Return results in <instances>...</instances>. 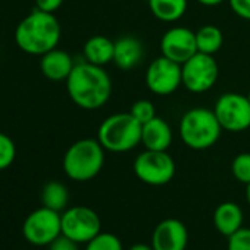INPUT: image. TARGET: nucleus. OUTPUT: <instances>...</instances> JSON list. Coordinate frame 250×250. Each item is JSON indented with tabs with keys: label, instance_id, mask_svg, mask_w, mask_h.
I'll list each match as a JSON object with an SVG mask.
<instances>
[{
	"label": "nucleus",
	"instance_id": "obj_22",
	"mask_svg": "<svg viewBox=\"0 0 250 250\" xmlns=\"http://www.w3.org/2000/svg\"><path fill=\"white\" fill-rule=\"evenodd\" d=\"M84 250H124L121 238L107 231H100L88 243H85Z\"/></svg>",
	"mask_w": 250,
	"mask_h": 250
},
{
	"label": "nucleus",
	"instance_id": "obj_10",
	"mask_svg": "<svg viewBox=\"0 0 250 250\" xmlns=\"http://www.w3.org/2000/svg\"><path fill=\"white\" fill-rule=\"evenodd\" d=\"M102 231V221L88 206H72L62 212V234L78 244L88 243Z\"/></svg>",
	"mask_w": 250,
	"mask_h": 250
},
{
	"label": "nucleus",
	"instance_id": "obj_6",
	"mask_svg": "<svg viewBox=\"0 0 250 250\" xmlns=\"http://www.w3.org/2000/svg\"><path fill=\"white\" fill-rule=\"evenodd\" d=\"M133 169L142 183L161 187L172 181L177 172V165L168 152L145 149V152L134 159Z\"/></svg>",
	"mask_w": 250,
	"mask_h": 250
},
{
	"label": "nucleus",
	"instance_id": "obj_18",
	"mask_svg": "<svg viewBox=\"0 0 250 250\" xmlns=\"http://www.w3.org/2000/svg\"><path fill=\"white\" fill-rule=\"evenodd\" d=\"M83 53H84V59L88 63L104 66L113 62L115 42H112L104 36H93L85 42Z\"/></svg>",
	"mask_w": 250,
	"mask_h": 250
},
{
	"label": "nucleus",
	"instance_id": "obj_12",
	"mask_svg": "<svg viewBox=\"0 0 250 250\" xmlns=\"http://www.w3.org/2000/svg\"><path fill=\"white\" fill-rule=\"evenodd\" d=\"M162 56L183 65L197 53L196 33L186 27H172L167 30L161 39Z\"/></svg>",
	"mask_w": 250,
	"mask_h": 250
},
{
	"label": "nucleus",
	"instance_id": "obj_20",
	"mask_svg": "<svg viewBox=\"0 0 250 250\" xmlns=\"http://www.w3.org/2000/svg\"><path fill=\"white\" fill-rule=\"evenodd\" d=\"M196 43H197V52L213 56L221 50L224 44V34L221 28H218L216 25L208 24L196 31Z\"/></svg>",
	"mask_w": 250,
	"mask_h": 250
},
{
	"label": "nucleus",
	"instance_id": "obj_4",
	"mask_svg": "<svg viewBox=\"0 0 250 250\" xmlns=\"http://www.w3.org/2000/svg\"><path fill=\"white\" fill-rule=\"evenodd\" d=\"M142 128L130 112L113 113L99 125L97 140L106 152L125 153L142 145Z\"/></svg>",
	"mask_w": 250,
	"mask_h": 250
},
{
	"label": "nucleus",
	"instance_id": "obj_9",
	"mask_svg": "<svg viewBox=\"0 0 250 250\" xmlns=\"http://www.w3.org/2000/svg\"><path fill=\"white\" fill-rule=\"evenodd\" d=\"M219 68L212 55L197 52L181 65V83L194 94L209 91L218 80Z\"/></svg>",
	"mask_w": 250,
	"mask_h": 250
},
{
	"label": "nucleus",
	"instance_id": "obj_8",
	"mask_svg": "<svg viewBox=\"0 0 250 250\" xmlns=\"http://www.w3.org/2000/svg\"><path fill=\"white\" fill-rule=\"evenodd\" d=\"M22 235L33 246H49L62 235V213L46 206L33 210L22 224Z\"/></svg>",
	"mask_w": 250,
	"mask_h": 250
},
{
	"label": "nucleus",
	"instance_id": "obj_29",
	"mask_svg": "<svg viewBox=\"0 0 250 250\" xmlns=\"http://www.w3.org/2000/svg\"><path fill=\"white\" fill-rule=\"evenodd\" d=\"M63 3V0H36V9L55 14Z\"/></svg>",
	"mask_w": 250,
	"mask_h": 250
},
{
	"label": "nucleus",
	"instance_id": "obj_2",
	"mask_svg": "<svg viewBox=\"0 0 250 250\" xmlns=\"http://www.w3.org/2000/svg\"><path fill=\"white\" fill-rule=\"evenodd\" d=\"M61 34L62 30L58 18L53 14L36 9L18 24L15 43L28 55L43 56L58 47Z\"/></svg>",
	"mask_w": 250,
	"mask_h": 250
},
{
	"label": "nucleus",
	"instance_id": "obj_5",
	"mask_svg": "<svg viewBox=\"0 0 250 250\" xmlns=\"http://www.w3.org/2000/svg\"><path fill=\"white\" fill-rule=\"evenodd\" d=\"M104 152L97 139H81L72 143L62 161L66 177L78 183L96 178L103 169Z\"/></svg>",
	"mask_w": 250,
	"mask_h": 250
},
{
	"label": "nucleus",
	"instance_id": "obj_15",
	"mask_svg": "<svg viewBox=\"0 0 250 250\" xmlns=\"http://www.w3.org/2000/svg\"><path fill=\"white\" fill-rule=\"evenodd\" d=\"M145 58V47L137 37L124 36L115 42L113 63L122 71L134 69Z\"/></svg>",
	"mask_w": 250,
	"mask_h": 250
},
{
	"label": "nucleus",
	"instance_id": "obj_32",
	"mask_svg": "<svg viewBox=\"0 0 250 250\" xmlns=\"http://www.w3.org/2000/svg\"><path fill=\"white\" fill-rule=\"evenodd\" d=\"M246 200H247V203L250 206V183L246 186Z\"/></svg>",
	"mask_w": 250,
	"mask_h": 250
},
{
	"label": "nucleus",
	"instance_id": "obj_1",
	"mask_svg": "<svg viewBox=\"0 0 250 250\" xmlns=\"http://www.w3.org/2000/svg\"><path fill=\"white\" fill-rule=\"evenodd\" d=\"M66 90L71 100L78 107L96 110L109 102L112 94V81L103 66L84 61L75 63L66 78Z\"/></svg>",
	"mask_w": 250,
	"mask_h": 250
},
{
	"label": "nucleus",
	"instance_id": "obj_16",
	"mask_svg": "<svg viewBox=\"0 0 250 250\" xmlns=\"http://www.w3.org/2000/svg\"><path fill=\"white\" fill-rule=\"evenodd\" d=\"M75 63L69 53L61 49H53L42 56L40 69L47 80L52 81H66Z\"/></svg>",
	"mask_w": 250,
	"mask_h": 250
},
{
	"label": "nucleus",
	"instance_id": "obj_23",
	"mask_svg": "<svg viewBox=\"0 0 250 250\" xmlns=\"http://www.w3.org/2000/svg\"><path fill=\"white\" fill-rule=\"evenodd\" d=\"M231 174L237 181L246 186L250 183V153H240L232 159Z\"/></svg>",
	"mask_w": 250,
	"mask_h": 250
},
{
	"label": "nucleus",
	"instance_id": "obj_28",
	"mask_svg": "<svg viewBox=\"0 0 250 250\" xmlns=\"http://www.w3.org/2000/svg\"><path fill=\"white\" fill-rule=\"evenodd\" d=\"M49 250H80V244L62 234L49 244Z\"/></svg>",
	"mask_w": 250,
	"mask_h": 250
},
{
	"label": "nucleus",
	"instance_id": "obj_14",
	"mask_svg": "<svg viewBox=\"0 0 250 250\" xmlns=\"http://www.w3.org/2000/svg\"><path fill=\"white\" fill-rule=\"evenodd\" d=\"M174 140L171 125L161 116H155L142 128V145L147 150L168 152Z\"/></svg>",
	"mask_w": 250,
	"mask_h": 250
},
{
	"label": "nucleus",
	"instance_id": "obj_26",
	"mask_svg": "<svg viewBox=\"0 0 250 250\" xmlns=\"http://www.w3.org/2000/svg\"><path fill=\"white\" fill-rule=\"evenodd\" d=\"M227 250H250V228H240L228 237Z\"/></svg>",
	"mask_w": 250,
	"mask_h": 250
},
{
	"label": "nucleus",
	"instance_id": "obj_11",
	"mask_svg": "<svg viewBox=\"0 0 250 250\" xmlns=\"http://www.w3.org/2000/svg\"><path fill=\"white\" fill-rule=\"evenodd\" d=\"M146 85L156 96H169L178 90L181 83V65L159 56L146 69Z\"/></svg>",
	"mask_w": 250,
	"mask_h": 250
},
{
	"label": "nucleus",
	"instance_id": "obj_13",
	"mask_svg": "<svg viewBox=\"0 0 250 250\" xmlns=\"http://www.w3.org/2000/svg\"><path fill=\"white\" fill-rule=\"evenodd\" d=\"M150 244L155 250H186L188 229L180 219L167 218L155 227Z\"/></svg>",
	"mask_w": 250,
	"mask_h": 250
},
{
	"label": "nucleus",
	"instance_id": "obj_21",
	"mask_svg": "<svg viewBox=\"0 0 250 250\" xmlns=\"http://www.w3.org/2000/svg\"><path fill=\"white\" fill-rule=\"evenodd\" d=\"M43 206L56 212H63L69 202V191L61 181H49L42 191Z\"/></svg>",
	"mask_w": 250,
	"mask_h": 250
},
{
	"label": "nucleus",
	"instance_id": "obj_30",
	"mask_svg": "<svg viewBox=\"0 0 250 250\" xmlns=\"http://www.w3.org/2000/svg\"><path fill=\"white\" fill-rule=\"evenodd\" d=\"M196 2H199L202 6H208V8H215V6H219L222 5L225 0H196Z\"/></svg>",
	"mask_w": 250,
	"mask_h": 250
},
{
	"label": "nucleus",
	"instance_id": "obj_27",
	"mask_svg": "<svg viewBox=\"0 0 250 250\" xmlns=\"http://www.w3.org/2000/svg\"><path fill=\"white\" fill-rule=\"evenodd\" d=\"M227 2L238 18L250 21V0H227Z\"/></svg>",
	"mask_w": 250,
	"mask_h": 250
},
{
	"label": "nucleus",
	"instance_id": "obj_24",
	"mask_svg": "<svg viewBox=\"0 0 250 250\" xmlns=\"http://www.w3.org/2000/svg\"><path fill=\"white\" fill-rule=\"evenodd\" d=\"M17 158V147L14 140L0 133V171L8 169Z\"/></svg>",
	"mask_w": 250,
	"mask_h": 250
},
{
	"label": "nucleus",
	"instance_id": "obj_7",
	"mask_svg": "<svg viewBox=\"0 0 250 250\" xmlns=\"http://www.w3.org/2000/svg\"><path fill=\"white\" fill-rule=\"evenodd\" d=\"M213 112L222 130L228 133H243L250 128V100L247 94L234 91L221 94L215 102Z\"/></svg>",
	"mask_w": 250,
	"mask_h": 250
},
{
	"label": "nucleus",
	"instance_id": "obj_19",
	"mask_svg": "<svg viewBox=\"0 0 250 250\" xmlns=\"http://www.w3.org/2000/svg\"><path fill=\"white\" fill-rule=\"evenodd\" d=\"M152 15L167 24L180 21L188 8V0H147Z\"/></svg>",
	"mask_w": 250,
	"mask_h": 250
},
{
	"label": "nucleus",
	"instance_id": "obj_31",
	"mask_svg": "<svg viewBox=\"0 0 250 250\" xmlns=\"http://www.w3.org/2000/svg\"><path fill=\"white\" fill-rule=\"evenodd\" d=\"M128 250H155L152 244H146V243H136L133 244Z\"/></svg>",
	"mask_w": 250,
	"mask_h": 250
},
{
	"label": "nucleus",
	"instance_id": "obj_33",
	"mask_svg": "<svg viewBox=\"0 0 250 250\" xmlns=\"http://www.w3.org/2000/svg\"><path fill=\"white\" fill-rule=\"evenodd\" d=\"M247 97H249V100H250V90H249V93H247Z\"/></svg>",
	"mask_w": 250,
	"mask_h": 250
},
{
	"label": "nucleus",
	"instance_id": "obj_25",
	"mask_svg": "<svg viewBox=\"0 0 250 250\" xmlns=\"http://www.w3.org/2000/svg\"><path fill=\"white\" fill-rule=\"evenodd\" d=\"M130 113H131L142 125H145L146 122L152 121V119L156 116V109H155V104H153L150 100L142 99V100H137V102L131 106Z\"/></svg>",
	"mask_w": 250,
	"mask_h": 250
},
{
	"label": "nucleus",
	"instance_id": "obj_17",
	"mask_svg": "<svg viewBox=\"0 0 250 250\" xmlns=\"http://www.w3.org/2000/svg\"><path fill=\"white\" fill-rule=\"evenodd\" d=\"M243 209L234 202H222L213 212V225L216 231L227 238L243 228Z\"/></svg>",
	"mask_w": 250,
	"mask_h": 250
},
{
	"label": "nucleus",
	"instance_id": "obj_3",
	"mask_svg": "<svg viewBox=\"0 0 250 250\" xmlns=\"http://www.w3.org/2000/svg\"><path fill=\"white\" fill-rule=\"evenodd\" d=\"M181 142L191 150H208L221 137L222 127L213 112L208 107H193L187 110L178 125Z\"/></svg>",
	"mask_w": 250,
	"mask_h": 250
}]
</instances>
